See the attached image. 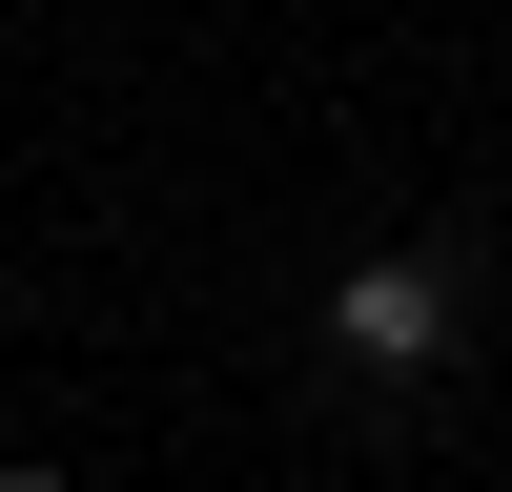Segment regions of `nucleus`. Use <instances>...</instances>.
Wrapping results in <instances>:
<instances>
[{"instance_id": "f257e3e1", "label": "nucleus", "mask_w": 512, "mask_h": 492, "mask_svg": "<svg viewBox=\"0 0 512 492\" xmlns=\"http://www.w3.org/2000/svg\"><path fill=\"white\" fill-rule=\"evenodd\" d=\"M451 328H472V287H451V246H369L349 287H328V369L349 390H431Z\"/></svg>"}, {"instance_id": "f03ea898", "label": "nucleus", "mask_w": 512, "mask_h": 492, "mask_svg": "<svg viewBox=\"0 0 512 492\" xmlns=\"http://www.w3.org/2000/svg\"><path fill=\"white\" fill-rule=\"evenodd\" d=\"M0 492H82V472H62V451H0Z\"/></svg>"}]
</instances>
